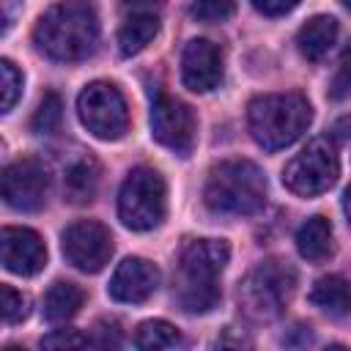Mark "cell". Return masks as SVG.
<instances>
[{
    "mask_svg": "<svg viewBox=\"0 0 351 351\" xmlns=\"http://www.w3.org/2000/svg\"><path fill=\"white\" fill-rule=\"evenodd\" d=\"M151 134L159 145L170 148L178 156H189L197 137L195 112L170 96H156L151 104Z\"/></svg>",
    "mask_w": 351,
    "mask_h": 351,
    "instance_id": "10",
    "label": "cell"
},
{
    "mask_svg": "<svg viewBox=\"0 0 351 351\" xmlns=\"http://www.w3.org/2000/svg\"><path fill=\"white\" fill-rule=\"evenodd\" d=\"M159 288V269L145 258H126L110 277V296L123 304H143Z\"/></svg>",
    "mask_w": 351,
    "mask_h": 351,
    "instance_id": "14",
    "label": "cell"
},
{
    "mask_svg": "<svg viewBox=\"0 0 351 351\" xmlns=\"http://www.w3.org/2000/svg\"><path fill=\"white\" fill-rule=\"evenodd\" d=\"M252 5L263 16H285L299 5V0H252Z\"/></svg>",
    "mask_w": 351,
    "mask_h": 351,
    "instance_id": "28",
    "label": "cell"
},
{
    "mask_svg": "<svg viewBox=\"0 0 351 351\" xmlns=\"http://www.w3.org/2000/svg\"><path fill=\"white\" fill-rule=\"evenodd\" d=\"M167 214V186L159 170L134 167L118 192V217L132 230H154Z\"/></svg>",
    "mask_w": 351,
    "mask_h": 351,
    "instance_id": "6",
    "label": "cell"
},
{
    "mask_svg": "<svg viewBox=\"0 0 351 351\" xmlns=\"http://www.w3.org/2000/svg\"><path fill=\"white\" fill-rule=\"evenodd\" d=\"M33 41L38 52L55 63L85 60L99 41V16L82 0L55 3L36 22Z\"/></svg>",
    "mask_w": 351,
    "mask_h": 351,
    "instance_id": "1",
    "label": "cell"
},
{
    "mask_svg": "<svg viewBox=\"0 0 351 351\" xmlns=\"http://www.w3.org/2000/svg\"><path fill=\"white\" fill-rule=\"evenodd\" d=\"M156 33H159V19H156V14H148V11L132 14V16L121 25V30H118V49H121V55L132 58V55L143 52V49L154 41Z\"/></svg>",
    "mask_w": 351,
    "mask_h": 351,
    "instance_id": "18",
    "label": "cell"
},
{
    "mask_svg": "<svg viewBox=\"0 0 351 351\" xmlns=\"http://www.w3.org/2000/svg\"><path fill=\"white\" fill-rule=\"evenodd\" d=\"M310 302L332 315V318H343L351 313V285L337 277V274H329V277H321L313 288H310Z\"/></svg>",
    "mask_w": 351,
    "mask_h": 351,
    "instance_id": "17",
    "label": "cell"
},
{
    "mask_svg": "<svg viewBox=\"0 0 351 351\" xmlns=\"http://www.w3.org/2000/svg\"><path fill=\"white\" fill-rule=\"evenodd\" d=\"M49 176L36 159H19L3 170L0 192L14 211H38L47 200Z\"/></svg>",
    "mask_w": 351,
    "mask_h": 351,
    "instance_id": "11",
    "label": "cell"
},
{
    "mask_svg": "<svg viewBox=\"0 0 351 351\" xmlns=\"http://www.w3.org/2000/svg\"><path fill=\"white\" fill-rule=\"evenodd\" d=\"M0 296H3L0 307H3V321L5 324H19V321H25L30 315V299L22 291H16L11 285H3Z\"/></svg>",
    "mask_w": 351,
    "mask_h": 351,
    "instance_id": "24",
    "label": "cell"
},
{
    "mask_svg": "<svg viewBox=\"0 0 351 351\" xmlns=\"http://www.w3.org/2000/svg\"><path fill=\"white\" fill-rule=\"evenodd\" d=\"M82 299H85V293H82L80 285L58 280L47 291V296H44V315H47V321L49 324H66V321H71L77 315V310L82 307Z\"/></svg>",
    "mask_w": 351,
    "mask_h": 351,
    "instance_id": "19",
    "label": "cell"
},
{
    "mask_svg": "<svg viewBox=\"0 0 351 351\" xmlns=\"http://www.w3.org/2000/svg\"><path fill=\"white\" fill-rule=\"evenodd\" d=\"M266 176L250 159H225L208 170L203 203L222 217H250L263 208Z\"/></svg>",
    "mask_w": 351,
    "mask_h": 351,
    "instance_id": "3",
    "label": "cell"
},
{
    "mask_svg": "<svg viewBox=\"0 0 351 351\" xmlns=\"http://www.w3.org/2000/svg\"><path fill=\"white\" fill-rule=\"evenodd\" d=\"M60 250L66 261L80 271H101L112 255V236L96 219L71 222L60 236Z\"/></svg>",
    "mask_w": 351,
    "mask_h": 351,
    "instance_id": "9",
    "label": "cell"
},
{
    "mask_svg": "<svg viewBox=\"0 0 351 351\" xmlns=\"http://www.w3.org/2000/svg\"><path fill=\"white\" fill-rule=\"evenodd\" d=\"M0 258L11 274L33 277L47 263V247L41 236L30 228H3L0 230Z\"/></svg>",
    "mask_w": 351,
    "mask_h": 351,
    "instance_id": "12",
    "label": "cell"
},
{
    "mask_svg": "<svg viewBox=\"0 0 351 351\" xmlns=\"http://www.w3.org/2000/svg\"><path fill=\"white\" fill-rule=\"evenodd\" d=\"M343 211H346V219L351 225V186L346 189V197H343Z\"/></svg>",
    "mask_w": 351,
    "mask_h": 351,
    "instance_id": "29",
    "label": "cell"
},
{
    "mask_svg": "<svg viewBox=\"0 0 351 351\" xmlns=\"http://www.w3.org/2000/svg\"><path fill=\"white\" fill-rule=\"evenodd\" d=\"M340 176L337 148L329 137L310 140L282 170V184L299 197H315L335 186Z\"/></svg>",
    "mask_w": 351,
    "mask_h": 351,
    "instance_id": "7",
    "label": "cell"
},
{
    "mask_svg": "<svg viewBox=\"0 0 351 351\" xmlns=\"http://www.w3.org/2000/svg\"><path fill=\"white\" fill-rule=\"evenodd\" d=\"M313 121L310 101L296 93H266L250 101L247 107V126L252 140L266 151H280L296 143Z\"/></svg>",
    "mask_w": 351,
    "mask_h": 351,
    "instance_id": "4",
    "label": "cell"
},
{
    "mask_svg": "<svg viewBox=\"0 0 351 351\" xmlns=\"http://www.w3.org/2000/svg\"><path fill=\"white\" fill-rule=\"evenodd\" d=\"M337 38V19L329 16V14H318L313 19H307L299 33H296V47L302 52V58L307 60H321L332 44Z\"/></svg>",
    "mask_w": 351,
    "mask_h": 351,
    "instance_id": "15",
    "label": "cell"
},
{
    "mask_svg": "<svg viewBox=\"0 0 351 351\" xmlns=\"http://www.w3.org/2000/svg\"><path fill=\"white\" fill-rule=\"evenodd\" d=\"M60 118H63L60 96L58 93H44V99L38 101V107H36V112L30 118V129L36 134H52L60 126Z\"/></svg>",
    "mask_w": 351,
    "mask_h": 351,
    "instance_id": "22",
    "label": "cell"
},
{
    "mask_svg": "<svg viewBox=\"0 0 351 351\" xmlns=\"http://www.w3.org/2000/svg\"><path fill=\"white\" fill-rule=\"evenodd\" d=\"M134 343H137V348H176V346H181V335L173 324L154 318V321L140 324Z\"/></svg>",
    "mask_w": 351,
    "mask_h": 351,
    "instance_id": "21",
    "label": "cell"
},
{
    "mask_svg": "<svg viewBox=\"0 0 351 351\" xmlns=\"http://www.w3.org/2000/svg\"><path fill=\"white\" fill-rule=\"evenodd\" d=\"M181 80L195 93H208L222 82V49L208 38H192L181 55Z\"/></svg>",
    "mask_w": 351,
    "mask_h": 351,
    "instance_id": "13",
    "label": "cell"
},
{
    "mask_svg": "<svg viewBox=\"0 0 351 351\" xmlns=\"http://www.w3.org/2000/svg\"><path fill=\"white\" fill-rule=\"evenodd\" d=\"M343 5H346V8H351V0H343Z\"/></svg>",
    "mask_w": 351,
    "mask_h": 351,
    "instance_id": "30",
    "label": "cell"
},
{
    "mask_svg": "<svg viewBox=\"0 0 351 351\" xmlns=\"http://www.w3.org/2000/svg\"><path fill=\"white\" fill-rule=\"evenodd\" d=\"M96 186H99V162L90 159V156L77 159L66 170V176H63V189H66V197L71 203H88V200H93Z\"/></svg>",
    "mask_w": 351,
    "mask_h": 351,
    "instance_id": "20",
    "label": "cell"
},
{
    "mask_svg": "<svg viewBox=\"0 0 351 351\" xmlns=\"http://www.w3.org/2000/svg\"><path fill=\"white\" fill-rule=\"evenodd\" d=\"M329 96H332L335 101H340V99L351 96V41H348V47H346V49H343V55H340L337 71H335L332 85H329Z\"/></svg>",
    "mask_w": 351,
    "mask_h": 351,
    "instance_id": "26",
    "label": "cell"
},
{
    "mask_svg": "<svg viewBox=\"0 0 351 351\" xmlns=\"http://www.w3.org/2000/svg\"><path fill=\"white\" fill-rule=\"evenodd\" d=\"M230 261V247L222 239H197L189 241L181 252L176 277H173V299L184 313L203 315L219 302V274Z\"/></svg>",
    "mask_w": 351,
    "mask_h": 351,
    "instance_id": "2",
    "label": "cell"
},
{
    "mask_svg": "<svg viewBox=\"0 0 351 351\" xmlns=\"http://www.w3.org/2000/svg\"><path fill=\"white\" fill-rule=\"evenodd\" d=\"M296 285L291 266L280 261L258 263L239 285V307L252 321H274L288 304Z\"/></svg>",
    "mask_w": 351,
    "mask_h": 351,
    "instance_id": "5",
    "label": "cell"
},
{
    "mask_svg": "<svg viewBox=\"0 0 351 351\" xmlns=\"http://www.w3.org/2000/svg\"><path fill=\"white\" fill-rule=\"evenodd\" d=\"M77 112L82 126L99 140H118L129 129V107L118 85L96 80L82 88L77 99Z\"/></svg>",
    "mask_w": 351,
    "mask_h": 351,
    "instance_id": "8",
    "label": "cell"
},
{
    "mask_svg": "<svg viewBox=\"0 0 351 351\" xmlns=\"http://www.w3.org/2000/svg\"><path fill=\"white\" fill-rule=\"evenodd\" d=\"M0 96H3V112H8L22 96V74L8 58L0 60Z\"/></svg>",
    "mask_w": 351,
    "mask_h": 351,
    "instance_id": "23",
    "label": "cell"
},
{
    "mask_svg": "<svg viewBox=\"0 0 351 351\" xmlns=\"http://www.w3.org/2000/svg\"><path fill=\"white\" fill-rule=\"evenodd\" d=\"M296 250L310 263L326 261L332 255V225H329V219L315 214L307 222H302L299 230H296Z\"/></svg>",
    "mask_w": 351,
    "mask_h": 351,
    "instance_id": "16",
    "label": "cell"
},
{
    "mask_svg": "<svg viewBox=\"0 0 351 351\" xmlns=\"http://www.w3.org/2000/svg\"><path fill=\"white\" fill-rule=\"evenodd\" d=\"M192 16L197 22H222L233 16L236 0H192Z\"/></svg>",
    "mask_w": 351,
    "mask_h": 351,
    "instance_id": "25",
    "label": "cell"
},
{
    "mask_svg": "<svg viewBox=\"0 0 351 351\" xmlns=\"http://www.w3.org/2000/svg\"><path fill=\"white\" fill-rule=\"evenodd\" d=\"M85 343H88V337L77 335L74 329H58L55 335H49V337L41 340L44 348H80V346H85Z\"/></svg>",
    "mask_w": 351,
    "mask_h": 351,
    "instance_id": "27",
    "label": "cell"
}]
</instances>
